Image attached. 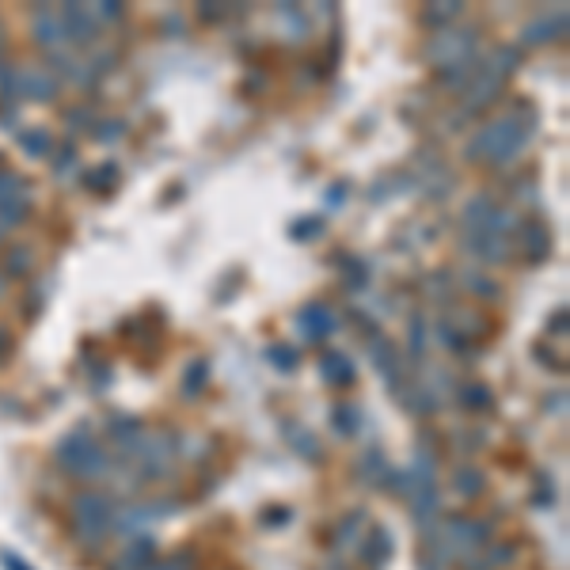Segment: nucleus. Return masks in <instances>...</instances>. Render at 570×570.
<instances>
[{
    "mask_svg": "<svg viewBox=\"0 0 570 570\" xmlns=\"http://www.w3.org/2000/svg\"><path fill=\"white\" fill-rule=\"evenodd\" d=\"M324 380H327V384H350V380H354V366H350V358H342V354H327V358H324Z\"/></svg>",
    "mask_w": 570,
    "mask_h": 570,
    "instance_id": "9",
    "label": "nucleus"
},
{
    "mask_svg": "<svg viewBox=\"0 0 570 570\" xmlns=\"http://www.w3.org/2000/svg\"><path fill=\"white\" fill-rule=\"evenodd\" d=\"M0 563H4L8 570H30V566H27L20 556H15V551H4V556H0Z\"/></svg>",
    "mask_w": 570,
    "mask_h": 570,
    "instance_id": "24",
    "label": "nucleus"
},
{
    "mask_svg": "<svg viewBox=\"0 0 570 570\" xmlns=\"http://www.w3.org/2000/svg\"><path fill=\"white\" fill-rule=\"evenodd\" d=\"M392 532L384 529V525H373V532L366 536V540H361V559H366L373 570H380L384 566L388 559H392Z\"/></svg>",
    "mask_w": 570,
    "mask_h": 570,
    "instance_id": "5",
    "label": "nucleus"
},
{
    "mask_svg": "<svg viewBox=\"0 0 570 570\" xmlns=\"http://www.w3.org/2000/svg\"><path fill=\"white\" fill-rule=\"evenodd\" d=\"M27 194L23 190H15V194L8 202H0V225H20V220L27 217Z\"/></svg>",
    "mask_w": 570,
    "mask_h": 570,
    "instance_id": "12",
    "label": "nucleus"
},
{
    "mask_svg": "<svg viewBox=\"0 0 570 570\" xmlns=\"http://www.w3.org/2000/svg\"><path fill=\"white\" fill-rule=\"evenodd\" d=\"M15 190H20V179H15L12 171H0V202H8Z\"/></svg>",
    "mask_w": 570,
    "mask_h": 570,
    "instance_id": "21",
    "label": "nucleus"
},
{
    "mask_svg": "<svg viewBox=\"0 0 570 570\" xmlns=\"http://www.w3.org/2000/svg\"><path fill=\"white\" fill-rule=\"evenodd\" d=\"M271 358L278 361V366H293V361H297V354L289 350V346H285V350H281V346H274V350H271Z\"/></svg>",
    "mask_w": 570,
    "mask_h": 570,
    "instance_id": "23",
    "label": "nucleus"
},
{
    "mask_svg": "<svg viewBox=\"0 0 570 570\" xmlns=\"http://www.w3.org/2000/svg\"><path fill=\"white\" fill-rule=\"evenodd\" d=\"M529 244H532V259H544L548 255V232H544V225H529Z\"/></svg>",
    "mask_w": 570,
    "mask_h": 570,
    "instance_id": "17",
    "label": "nucleus"
},
{
    "mask_svg": "<svg viewBox=\"0 0 570 570\" xmlns=\"http://www.w3.org/2000/svg\"><path fill=\"white\" fill-rule=\"evenodd\" d=\"M110 498L99 495V490H88V495L73 498V532L81 536L84 544H99L110 532Z\"/></svg>",
    "mask_w": 570,
    "mask_h": 570,
    "instance_id": "3",
    "label": "nucleus"
},
{
    "mask_svg": "<svg viewBox=\"0 0 570 570\" xmlns=\"http://www.w3.org/2000/svg\"><path fill=\"white\" fill-rule=\"evenodd\" d=\"M289 441L293 445L305 453V456H320V445H315V437H308V434H297V430H289Z\"/></svg>",
    "mask_w": 570,
    "mask_h": 570,
    "instance_id": "20",
    "label": "nucleus"
},
{
    "mask_svg": "<svg viewBox=\"0 0 570 570\" xmlns=\"http://www.w3.org/2000/svg\"><path fill=\"white\" fill-rule=\"evenodd\" d=\"M445 540L461 551V559L471 556L490 544V525L487 521H475V517H449L445 521Z\"/></svg>",
    "mask_w": 570,
    "mask_h": 570,
    "instance_id": "4",
    "label": "nucleus"
},
{
    "mask_svg": "<svg viewBox=\"0 0 570 570\" xmlns=\"http://www.w3.org/2000/svg\"><path fill=\"white\" fill-rule=\"evenodd\" d=\"M23 145L35 152V156H46V152H50V137L39 134V130H30V134H23Z\"/></svg>",
    "mask_w": 570,
    "mask_h": 570,
    "instance_id": "18",
    "label": "nucleus"
},
{
    "mask_svg": "<svg viewBox=\"0 0 570 570\" xmlns=\"http://www.w3.org/2000/svg\"><path fill=\"white\" fill-rule=\"evenodd\" d=\"M61 23H65V30H69V35H73L76 42H88V39H91V30H95L91 15H88L84 8H76V4L61 8Z\"/></svg>",
    "mask_w": 570,
    "mask_h": 570,
    "instance_id": "8",
    "label": "nucleus"
},
{
    "mask_svg": "<svg viewBox=\"0 0 570 570\" xmlns=\"http://www.w3.org/2000/svg\"><path fill=\"white\" fill-rule=\"evenodd\" d=\"M0 350H4V331H0Z\"/></svg>",
    "mask_w": 570,
    "mask_h": 570,
    "instance_id": "25",
    "label": "nucleus"
},
{
    "mask_svg": "<svg viewBox=\"0 0 570 570\" xmlns=\"http://www.w3.org/2000/svg\"><path fill=\"white\" fill-rule=\"evenodd\" d=\"M335 426H339V434H354L358 430V422H361V415H358V407H350V403H342V407H335Z\"/></svg>",
    "mask_w": 570,
    "mask_h": 570,
    "instance_id": "15",
    "label": "nucleus"
},
{
    "mask_svg": "<svg viewBox=\"0 0 570 570\" xmlns=\"http://www.w3.org/2000/svg\"><path fill=\"white\" fill-rule=\"evenodd\" d=\"M149 570H194V556H190V551H183V556H171V559H164L160 566H149Z\"/></svg>",
    "mask_w": 570,
    "mask_h": 570,
    "instance_id": "19",
    "label": "nucleus"
},
{
    "mask_svg": "<svg viewBox=\"0 0 570 570\" xmlns=\"http://www.w3.org/2000/svg\"><path fill=\"white\" fill-rule=\"evenodd\" d=\"M453 483H456V490H461V495L475 498V495H483V487H487V475H483L479 468H471V464H464V468H456V475H453Z\"/></svg>",
    "mask_w": 570,
    "mask_h": 570,
    "instance_id": "10",
    "label": "nucleus"
},
{
    "mask_svg": "<svg viewBox=\"0 0 570 570\" xmlns=\"http://www.w3.org/2000/svg\"><path fill=\"white\" fill-rule=\"evenodd\" d=\"M300 331H305V335H312V342H320L324 335H331V331H335V320H331V312H327L324 305H312V308L300 312Z\"/></svg>",
    "mask_w": 570,
    "mask_h": 570,
    "instance_id": "7",
    "label": "nucleus"
},
{
    "mask_svg": "<svg viewBox=\"0 0 570 570\" xmlns=\"http://www.w3.org/2000/svg\"><path fill=\"white\" fill-rule=\"evenodd\" d=\"M361 517H366V514L354 510L350 517H342V521H339V529H335V548H346V544L354 540L358 529H361Z\"/></svg>",
    "mask_w": 570,
    "mask_h": 570,
    "instance_id": "13",
    "label": "nucleus"
},
{
    "mask_svg": "<svg viewBox=\"0 0 570 570\" xmlns=\"http://www.w3.org/2000/svg\"><path fill=\"white\" fill-rule=\"evenodd\" d=\"M461 403L471 407V410H487V407H490V388H483V384L461 388Z\"/></svg>",
    "mask_w": 570,
    "mask_h": 570,
    "instance_id": "14",
    "label": "nucleus"
},
{
    "mask_svg": "<svg viewBox=\"0 0 570 570\" xmlns=\"http://www.w3.org/2000/svg\"><path fill=\"white\" fill-rule=\"evenodd\" d=\"M57 456H61V468L73 471V475H84V479H91V475H103L110 468V456L91 441L88 426H76V430L57 445Z\"/></svg>",
    "mask_w": 570,
    "mask_h": 570,
    "instance_id": "2",
    "label": "nucleus"
},
{
    "mask_svg": "<svg viewBox=\"0 0 570 570\" xmlns=\"http://www.w3.org/2000/svg\"><path fill=\"white\" fill-rule=\"evenodd\" d=\"M532 134V125L529 122H521V118H498V122H490L483 125L479 134H475V141L468 145V156L471 160H510V156L525 145Z\"/></svg>",
    "mask_w": 570,
    "mask_h": 570,
    "instance_id": "1",
    "label": "nucleus"
},
{
    "mask_svg": "<svg viewBox=\"0 0 570 570\" xmlns=\"http://www.w3.org/2000/svg\"><path fill=\"white\" fill-rule=\"evenodd\" d=\"M205 380H210V369H205L202 361H198V366H194V373H186V380H183V392H186V395H198V392L205 388Z\"/></svg>",
    "mask_w": 570,
    "mask_h": 570,
    "instance_id": "16",
    "label": "nucleus"
},
{
    "mask_svg": "<svg viewBox=\"0 0 570 570\" xmlns=\"http://www.w3.org/2000/svg\"><path fill=\"white\" fill-rule=\"evenodd\" d=\"M20 84H23V95H30V99H54V91H57V84L46 73H23Z\"/></svg>",
    "mask_w": 570,
    "mask_h": 570,
    "instance_id": "11",
    "label": "nucleus"
},
{
    "mask_svg": "<svg viewBox=\"0 0 570 570\" xmlns=\"http://www.w3.org/2000/svg\"><path fill=\"white\" fill-rule=\"evenodd\" d=\"M152 556H156V544L149 540V536H141L137 544H130V548L122 551V559L115 563V570H149Z\"/></svg>",
    "mask_w": 570,
    "mask_h": 570,
    "instance_id": "6",
    "label": "nucleus"
},
{
    "mask_svg": "<svg viewBox=\"0 0 570 570\" xmlns=\"http://www.w3.org/2000/svg\"><path fill=\"white\" fill-rule=\"evenodd\" d=\"M263 517H266V521H263L266 529H278V525H285V521H289V510H266Z\"/></svg>",
    "mask_w": 570,
    "mask_h": 570,
    "instance_id": "22",
    "label": "nucleus"
}]
</instances>
